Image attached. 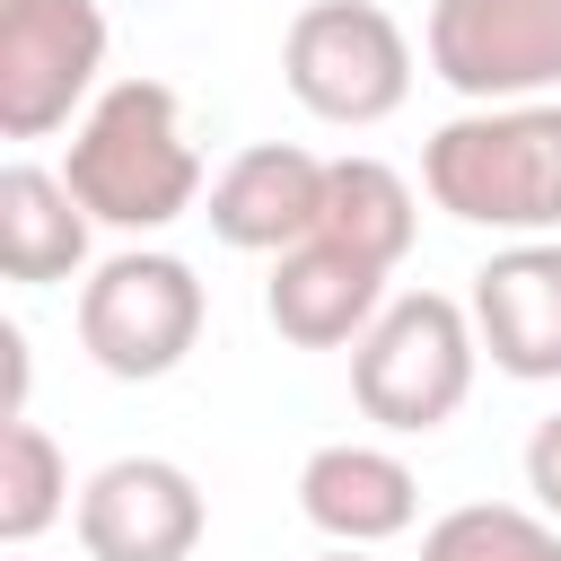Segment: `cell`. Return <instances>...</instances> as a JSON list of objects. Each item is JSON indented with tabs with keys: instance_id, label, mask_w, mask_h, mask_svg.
<instances>
[{
	"instance_id": "1",
	"label": "cell",
	"mask_w": 561,
	"mask_h": 561,
	"mask_svg": "<svg viewBox=\"0 0 561 561\" xmlns=\"http://www.w3.org/2000/svg\"><path fill=\"white\" fill-rule=\"evenodd\" d=\"M61 175L88 202V219L123 228V237H158L184 210H202V149L184 131V105H175L167 79H114V88H96V105L70 123Z\"/></svg>"
},
{
	"instance_id": "2",
	"label": "cell",
	"mask_w": 561,
	"mask_h": 561,
	"mask_svg": "<svg viewBox=\"0 0 561 561\" xmlns=\"http://www.w3.org/2000/svg\"><path fill=\"white\" fill-rule=\"evenodd\" d=\"M421 184L447 219L491 237H561V105H465L430 131Z\"/></svg>"
},
{
	"instance_id": "3",
	"label": "cell",
	"mask_w": 561,
	"mask_h": 561,
	"mask_svg": "<svg viewBox=\"0 0 561 561\" xmlns=\"http://www.w3.org/2000/svg\"><path fill=\"white\" fill-rule=\"evenodd\" d=\"M473 368H482L473 307H456L438 289H403L351 342V403L394 438H430V430H447L465 412Z\"/></svg>"
},
{
	"instance_id": "4",
	"label": "cell",
	"mask_w": 561,
	"mask_h": 561,
	"mask_svg": "<svg viewBox=\"0 0 561 561\" xmlns=\"http://www.w3.org/2000/svg\"><path fill=\"white\" fill-rule=\"evenodd\" d=\"M202 280L184 254H158V245H131V254H105L88 280H79V351L123 377V386H149L167 368L193 359L202 342Z\"/></svg>"
},
{
	"instance_id": "5",
	"label": "cell",
	"mask_w": 561,
	"mask_h": 561,
	"mask_svg": "<svg viewBox=\"0 0 561 561\" xmlns=\"http://www.w3.org/2000/svg\"><path fill=\"white\" fill-rule=\"evenodd\" d=\"M280 79L316 123L368 131L412 96V35L377 0H307L280 35Z\"/></svg>"
},
{
	"instance_id": "6",
	"label": "cell",
	"mask_w": 561,
	"mask_h": 561,
	"mask_svg": "<svg viewBox=\"0 0 561 561\" xmlns=\"http://www.w3.org/2000/svg\"><path fill=\"white\" fill-rule=\"evenodd\" d=\"M105 9L96 0H0V140H53L96 105Z\"/></svg>"
},
{
	"instance_id": "7",
	"label": "cell",
	"mask_w": 561,
	"mask_h": 561,
	"mask_svg": "<svg viewBox=\"0 0 561 561\" xmlns=\"http://www.w3.org/2000/svg\"><path fill=\"white\" fill-rule=\"evenodd\" d=\"M430 70L465 105H526L561 88V0H430Z\"/></svg>"
},
{
	"instance_id": "8",
	"label": "cell",
	"mask_w": 561,
	"mask_h": 561,
	"mask_svg": "<svg viewBox=\"0 0 561 561\" xmlns=\"http://www.w3.org/2000/svg\"><path fill=\"white\" fill-rule=\"evenodd\" d=\"M210 508L175 456H114L79 482V552L88 561H193Z\"/></svg>"
},
{
	"instance_id": "9",
	"label": "cell",
	"mask_w": 561,
	"mask_h": 561,
	"mask_svg": "<svg viewBox=\"0 0 561 561\" xmlns=\"http://www.w3.org/2000/svg\"><path fill=\"white\" fill-rule=\"evenodd\" d=\"M473 333L482 359L517 386L561 377V237H508L473 272Z\"/></svg>"
},
{
	"instance_id": "10",
	"label": "cell",
	"mask_w": 561,
	"mask_h": 561,
	"mask_svg": "<svg viewBox=\"0 0 561 561\" xmlns=\"http://www.w3.org/2000/svg\"><path fill=\"white\" fill-rule=\"evenodd\" d=\"M324 167H333V158H316V149H298V140H254V149H237V158L210 175V202H202L210 237L237 245V254H289V245H307L316 219H324Z\"/></svg>"
},
{
	"instance_id": "11",
	"label": "cell",
	"mask_w": 561,
	"mask_h": 561,
	"mask_svg": "<svg viewBox=\"0 0 561 561\" xmlns=\"http://www.w3.org/2000/svg\"><path fill=\"white\" fill-rule=\"evenodd\" d=\"M298 517H307L324 543H359V552H377V543L412 535V517H421V482H412V465H403L394 447L333 438V447H316V456L298 465Z\"/></svg>"
},
{
	"instance_id": "12",
	"label": "cell",
	"mask_w": 561,
	"mask_h": 561,
	"mask_svg": "<svg viewBox=\"0 0 561 561\" xmlns=\"http://www.w3.org/2000/svg\"><path fill=\"white\" fill-rule=\"evenodd\" d=\"M377 307H386V272L359 263V254H342L333 237H307V245L272 254L263 316H272L280 342H298V351H342V342H359V333L377 324Z\"/></svg>"
},
{
	"instance_id": "13",
	"label": "cell",
	"mask_w": 561,
	"mask_h": 561,
	"mask_svg": "<svg viewBox=\"0 0 561 561\" xmlns=\"http://www.w3.org/2000/svg\"><path fill=\"white\" fill-rule=\"evenodd\" d=\"M88 202L70 193V175H53V167H26V158H9L0 167V272L18 280V289H53V280H70L79 263H88Z\"/></svg>"
},
{
	"instance_id": "14",
	"label": "cell",
	"mask_w": 561,
	"mask_h": 561,
	"mask_svg": "<svg viewBox=\"0 0 561 561\" xmlns=\"http://www.w3.org/2000/svg\"><path fill=\"white\" fill-rule=\"evenodd\" d=\"M412 228H421V202H412V184L386 158H333L324 167V219H316V237H333L342 254L394 272L412 254Z\"/></svg>"
},
{
	"instance_id": "15",
	"label": "cell",
	"mask_w": 561,
	"mask_h": 561,
	"mask_svg": "<svg viewBox=\"0 0 561 561\" xmlns=\"http://www.w3.org/2000/svg\"><path fill=\"white\" fill-rule=\"evenodd\" d=\"M61 508H70V456L53 447L44 421H9L0 430V543L26 552Z\"/></svg>"
},
{
	"instance_id": "16",
	"label": "cell",
	"mask_w": 561,
	"mask_h": 561,
	"mask_svg": "<svg viewBox=\"0 0 561 561\" xmlns=\"http://www.w3.org/2000/svg\"><path fill=\"white\" fill-rule=\"evenodd\" d=\"M421 561H561V517L508 508V500H465L430 517Z\"/></svg>"
},
{
	"instance_id": "17",
	"label": "cell",
	"mask_w": 561,
	"mask_h": 561,
	"mask_svg": "<svg viewBox=\"0 0 561 561\" xmlns=\"http://www.w3.org/2000/svg\"><path fill=\"white\" fill-rule=\"evenodd\" d=\"M526 491L543 517H561V412L535 421V438H526Z\"/></svg>"
},
{
	"instance_id": "18",
	"label": "cell",
	"mask_w": 561,
	"mask_h": 561,
	"mask_svg": "<svg viewBox=\"0 0 561 561\" xmlns=\"http://www.w3.org/2000/svg\"><path fill=\"white\" fill-rule=\"evenodd\" d=\"M316 561H368V552H359V543H333V552H316Z\"/></svg>"
},
{
	"instance_id": "19",
	"label": "cell",
	"mask_w": 561,
	"mask_h": 561,
	"mask_svg": "<svg viewBox=\"0 0 561 561\" xmlns=\"http://www.w3.org/2000/svg\"><path fill=\"white\" fill-rule=\"evenodd\" d=\"M131 9H167V0H131Z\"/></svg>"
}]
</instances>
